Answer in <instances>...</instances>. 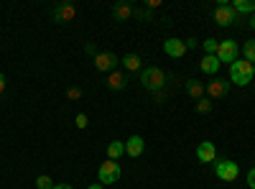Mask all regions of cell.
Wrapping results in <instances>:
<instances>
[{
  "label": "cell",
  "instance_id": "5bb4252c",
  "mask_svg": "<svg viewBox=\"0 0 255 189\" xmlns=\"http://www.w3.org/2000/svg\"><path fill=\"white\" fill-rule=\"evenodd\" d=\"M120 64L125 67V74H128V72H140V69H143V61H140L138 54H125V56L120 59Z\"/></svg>",
  "mask_w": 255,
  "mask_h": 189
},
{
  "label": "cell",
  "instance_id": "ac0fdd59",
  "mask_svg": "<svg viewBox=\"0 0 255 189\" xmlns=\"http://www.w3.org/2000/svg\"><path fill=\"white\" fill-rule=\"evenodd\" d=\"M230 5L235 8L238 15H240V13H250V15H255V0H232Z\"/></svg>",
  "mask_w": 255,
  "mask_h": 189
},
{
  "label": "cell",
  "instance_id": "f546056e",
  "mask_svg": "<svg viewBox=\"0 0 255 189\" xmlns=\"http://www.w3.org/2000/svg\"><path fill=\"white\" fill-rule=\"evenodd\" d=\"M248 187H250V189H255V166L248 172Z\"/></svg>",
  "mask_w": 255,
  "mask_h": 189
},
{
  "label": "cell",
  "instance_id": "30bf717a",
  "mask_svg": "<svg viewBox=\"0 0 255 189\" xmlns=\"http://www.w3.org/2000/svg\"><path fill=\"white\" fill-rule=\"evenodd\" d=\"M163 51L168 54V56H174V59H181L184 54H186V44L181 38H166L163 41Z\"/></svg>",
  "mask_w": 255,
  "mask_h": 189
},
{
  "label": "cell",
  "instance_id": "d6a6232c",
  "mask_svg": "<svg viewBox=\"0 0 255 189\" xmlns=\"http://www.w3.org/2000/svg\"><path fill=\"white\" fill-rule=\"evenodd\" d=\"M248 28H250V31H255V15H250V18H248Z\"/></svg>",
  "mask_w": 255,
  "mask_h": 189
},
{
  "label": "cell",
  "instance_id": "7402d4cb",
  "mask_svg": "<svg viewBox=\"0 0 255 189\" xmlns=\"http://www.w3.org/2000/svg\"><path fill=\"white\" fill-rule=\"evenodd\" d=\"M51 187H54L51 177H46V174H38L36 177V189H51Z\"/></svg>",
  "mask_w": 255,
  "mask_h": 189
},
{
  "label": "cell",
  "instance_id": "e575fe53",
  "mask_svg": "<svg viewBox=\"0 0 255 189\" xmlns=\"http://www.w3.org/2000/svg\"><path fill=\"white\" fill-rule=\"evenodd\" d=\"M87 189H105L102 184H92V187H87Z\"/></svg>",
  "mask_w": 255,
  "mask_h": 189
},
{
  "label": "cell",
  "instance_id": "e0dca14e",
  "mask_svg": "<svg viewBox=\"0 0 255 189\" xmlns=\"http://www.w3.org/2000/svg\"><path fill=\"white\" fill-rule=\"evenodd\" d=\"M199 69L204 72V74H217V69H220V59L217 56H204L202 61H199Z\"/></svg>",
  "mask_w": 255,
  "mask_h": 189
},
{
  "label": "cell",
  "instance_id": "4dcf8cb0",
  "mask_svg": "<svg viewBox=\"0 0 255 189\" xmlns=\"http://www.w3.org/2000/svg\"><path fill=\"white\" fill-rule=\"evenodd\" d=\"M184 44H186V49L191 51V49H197V46H199V41H197V38H189V41H184Z\"/></svg>",
  "mask_w": 255,
  "mask_h": 189
},
{
  "label": "cell",
  "instance_id": "4316f807",
  "mask_svg": "<svg viewBox=\"0 0 255 189\" xmlns=\"http://www.w3.org/2000/svg\"><path fill=\"white\" fill-rule=\"evenodd\" d=\"M143 8L153 13V10H158V8H161V0H145V3H143Z\"/></svg>",
  "mask_w": 255,
  "mask_h": 189
},
{
  "label": "cell",
  "instance_id": "52a82bcc",
  "mask_svg": "<svg viewBox=\"0 0 255 189\" xmlns=\"http://www.w3.org/2000/svg\"><path fill=\"white\" fill-rule=\"evenodd\" d=\"M238 54H240V49H238V44L235 41H220V51H217V59H220V64H235L238 61Z\"/></svg>",
  "mask_w": 255,
  "mask_h": 189
},
{
  "label": "cell",
  "instance_id": "6da1fadb",
  "mask_svg": "<svg viewBox=\"0 0 255 189\" xmlns=\"http://www.w3.org/2000/svg\"><path fill=\"white\" fill-rule=\"evenodd\" d=\"M168 82V74L158 67H148V69H140V85L148 90V92H156V90H163Z\"/></svg>",
  "mask_w": 255,
  "mask_h": 189
},
{
  "label": "cell",
  "instance_id": "5b68a950",
  "mask_svg": "<svg viewBox=\"0 0 255 189\" xmlns=\"http://www.w3.org/2000/svg\"><path fill=\"white\" fill-rule=\"evenodd\" d=\"M120 174H123V169H120V164L118 161H105L100 169H97V179H100V184L105 187V184H115L118 179H120Z\"/></svg>",
  "mask_w": 255,
  "mask_h": 189
},
{
  "label": "cell",
  "instance_id": "8992f818",
  "mask_svg": "<svg viewBox=\"0 0 255 189\" xmlns=\"http://www.w3.org/2000/svg\"><path fill=\"white\" fill-rule=\"evenodd\" d=\"M215 174H217V179H222V182H235L238 174H240V166H238L235 161H230V159H220V161L215 164Z\"/></svg>",
  "mask_w": 255,
  "mask_h": 189
},
{
  "label": "cell",
  "instance_id": "836d02e7",
  "mask_svg": "<svg viewBox=\"0 0 255 189\" xmlns=\"http://www.w3.org/2000/svg\"><path fill=\"white\" fill-rule=\"evenodd\" d=\"M51 189H72V184H54Z\"/></svg>",
  "mask_w": 255,
  "mask_h": 189
},
{
  "label": "cell",
  "instance_id": "9a60e30c",
  "mask_svg": "<svg viewBox=\"0 0 255 189\" xmlns=\"http://www.w3.org/2000/svg\"><path fill=\"white\" fill-rule=\"evenodd\" d=\"M184 90H186V95H189L191 100H202V97H204V82H199V79H189L186 85H184Z\"/></svg>",
  "mask_w": 255,
  "mask_h": 189
},
{
  "label": "cell",
  "instance_id": "44dd1931",
  "mask_svg": "<svg viewBox=\"0 0 255 189\" xmlns=\"http://www.w3.org/2000/svg\"><path fill=\"white\" fill-rule=\"evenodd\" d=\"M243 54H245V61H250V64H255V41H245V46H243Z\"/></svg>",
  "mask_w": 255,
  "mask_h": 189
},
{
  "label": "cell",
  "instance_id": "603a6c76",
  "mask_svg": "<svg viewBox=\"0 0 255 189\" xmlns=\"http://www.w3.org/2000/svg\"><path fill=\"white\" fill-rule=\"evenodd\" d=\"M197 113H202V115L212 113V102H209V97H202V100H197Z\"/></svg>",
  "mask_w": 255,
  "mask_h": 189
},
{
  "label": "cell",
  "instance_id": "4fadbf2b",
  "mask_svg": "<svg viewBox=\"0 0 255 189\" xmlns=\"http://www.w3.org/2000/svg\"><path fill=\"white\" fill-rule=\"evenodd\" d=\"M143 149H145V141H143L140 136L128 138V143H125V154H128V156H133V159H138V156L143 154Z\"/></svg>",
  "mask_w": 255,
  "mask_h": 189
},
{
  "label": "cell",
  "instance_id": "1f68e13d",
  "mask_svg": "<svg viewBox=\"0 0 255 189\" xmlns=\"http://www.w3.org/2000/svg\"><path fill=\"white\" fill-rule=\"evenodd\" d=\"M5 85H8V79H5V74H3V72H0V95L5 92Z\"/></svg>",
  "mask_w": 255,
  "mask_h": 189
},
{
  "label": "cell",
  "instance_id": "7a4b0ae2",
  "mask_svg": "<svg viewBox=\"0 0 255 189\" xmlns=\"http://www.w3.org/2000/svg\"><path fill=\"white\" fill-rule=\"evenodd\" d=\"M230 79L235 82L238 87L250 85V79H253V64H250V61H245V59H238L235 64L230 67Z\"/></svg>",
  "mask_w": 255,
  "mask_h": 189
},
{
  "label": "cell",
  "instance_id": "7c38bea8",
  "mask_svg": "<svg viewBox=\"0 0 255 189\" xmlns=\"http://www.w3.org/2000/svg\"><path fill=\"white\" fill-rule=\"evenodd\" d=\"M125 85H128V74L125 72H110L108 74V90L120 92V90H125Z\"/></svg>",
  "mask_w": 255,
  "mask_h": 189
},
{
  "label": "cell",
  "instance_id": "277c9868",
  "mask_svg": "<svg viewBox=\"0 0 255 189\" xmlns=\"http://www.w3.org/2000/svg\"><path fill=\"white\" fill-rule=\"evenodd\" d=\"M227 92H230V79H222V77H212L204 85V95L209 100H222L227 97Z\"/></svg>",
  "mask_w": 255,
  "mask_h": 189
},
{
  "label": "cell",
  "instance_id": "8fae6325",
  "mask_svg": "<svg viewBox=\"0 0 255 189\" xmlns=\"http://www.w3.org/2000/svg\"><path fill=\"white\" fill-rule=\"evenodd\" d=\"M197 159H199V161H204V164L217 161V146L212 143V141H204V143H199V149H197Z\"/></svg>",
  "mask_w": 255,
  "mask_h": 189
},
{
  "label": "cell",
  "instance_id": "ba28073f",
  "mask_svg": "<svg viewBox=\"0 0 255 189\" xmlns=\"http://www.w3.org/2000/svg\"><path fill=\"white\" fill-rule=\"evenodd\" d=\"M74 18H77V8L72 3H59L51 10V20H54V23H72Z\"/></svg>",
  "mask_w": 255,
  "mask_h": 189
},
{
  "label": "cell",
  "instance_id": "d590c367",
  "mask_svg": "<svg viewBox=\"0 0 255 189\" xmlns=\"http://www.w3.org/2000/svg\"><path fill=\"white\" fill-rule=\"evenodd\" d=\"M253 77H255V64H253Z\"/></svg>",
  "mask_w": 255,
  "mask_h": 189
},
{
  "label": "cell",
  "instance_id": "cb8c5ba5",
  "mask_svg": "<svg viewBox=\"0 0 255 189\" xmlns=\"http://www.w3.org/2000/svg\"><path fill=\"white\" fill-rule=\"evenodd\" d=\"M133 18H138V20H153V13L145 10V8H133Z\"/></svg>",
  "mask_w": 255,
  "mask_h": 189
},
{
  "label": "cell",
  "instance_id": "484cf974",
  "mask_svg": "<svg viewBox=\"0 0 255 189\" xmlns=\"http://www.w3.org/2000/svg\"><path fill=\"white\" fill-rule=\"evenodd\" d=\"M67 100H72V102L82 100V90H79V87H69V90H67Z\"/></svg>",
  "mask_w": 255,
  "mask_h": 189
},
{
  "label": "cell",
  "instance_id": "83f0119b",
  "mask_svg": "<svg viewBox=\"0 0 255 189\" xmlns=\"http://www.w3.org/2000/svg\"><path fill=\"white\" fill-rule=\"evenodd\" d=\"M84 54H87V56H92V59H95V56H97L100 51H97V46H95V44H84Z\"/></svg>",
  "mask_w": 255,
  "mask_h": 189
},
{
  "label": "cell",
  "instance_id": "ffe728a7",
  "mask_svg": "<svg viewBox=\"0 0 255 189\" xmlns=\"http://www.w3.org/2000/svg\"><path fill=\"white\" fill-rule=\"evenodd\" d=\"M202 49H204L209 56H217V51H220V41H217V38H207V41H202Z\"/></svg>",
  "mask_w": 255,
  "mask_h": 189
},
{
  "label": "cell",
  "instance_id": "d6986e66",
  "mask_svg": "<svg viewBox=\"0 0 255 189\" xmlns=\"http://www.w3.org/2000/svg\"><path fill=\"white\" fill-rule=\"evenodd\" d=\"M123 154H125V143H123V141H110V146H108V156H110V161H118Z\"/></svg>",
  "mask_w": 255,
  "mask_h": 189
},
{
  "label": "cell",
  "instance_id": "2e32d148",
  "mask_svg": "<svg viewBox=\"0 0 255 189\" xmlns=\"http://www.w3.org/2000/svg\"><path fill=\"white\" fill-rule=\"evenodd\" d=\"M113 18L115 20H128V18H133V5L130 3H115V8H113Z\"/></svg>",
  "mask_w": 255,
  "mask_h": 189
},
{
  "label": "cell",
  "instance_id": "d4e9b609",
  "mask_svg": "<svg viewBox=\"0 0 255 189\" xmlns=\"http://www.w3.org/2000/svg\"><path fill=\"white\" fill-rule=\"evenodd\" d=\"M74 125H77L79 131H84V128H87V125H90V118L84 115V113H77V118H74Z\"/></svg>",
  "mask_w": 255,
  "mask_h": 189
},
{
  "label": "cell",
  "instance_id": "3957f363",
  "mask_svg": "<svg viewBox=\"0 0 255 189\" xmlns=\"http://www.w3.org/2000/svg\"><path fill=\"white\" fill-rule=\"evenodd\" d=\"M215 20H217V26H232V23H238V13L235 8H232L227 0H220V3L215 5Z\"/></svg>",
  "mask_w": 255,
  "mask_h": 189
},
{
  "label": "cell",
  "instance_id": "9c48e42d",
  "mask_svg": "<svg viewBox=\"0 0 255 189\" xmlns=\"http://www.w3.org/2000/svg\"><path fill=\"white\" fill-rule=\"evenodd\" d=\"M118 61H120V59H118L113 51H100V54L95 56V67H97L100 72H115Z\"/></svg>",
  "mask_w": 255,
  "mask_h": 189
},
{
  "label": "cell",
  "instance_id": "f1b7e54d",
  "mask_svg": "<svg viewBox=\"0 0 255 189\" xmlns=\"http://www.w3.org/2000/svg\"><path fill=\"white\" fill-rule=\"evenodd\" d=\"M151 97H153L156 102H166V92H163V90H156V92H151Z\"/></svg>",
  "mask_w": 255,
  "mask_h": 189
}]
</instances>
